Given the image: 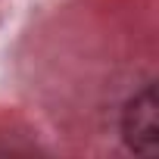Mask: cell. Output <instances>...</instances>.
Here are the masks:
<instances>
[{
    "label": "cell",
    "mask_w": 159,
    "mask_h": 159,
    "mask_svg": "<svg viewBox=\"0 0 159 159\" xmlns=\"http://www.w3.org/2000/svg\"><path fill=\"white\" fill-rule=\"evenodd\" d=\"M156 84L147 81L134 97H128L122 109V140L137 156H156L159 153V122H156Z\"/></svg>",
    "instance_id": "cell-1"
}]
</instances>
